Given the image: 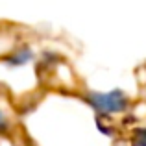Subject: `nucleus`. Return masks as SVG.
<instances>
[{"label": "nucleus", "instance_id": "f257e3e1", "mask_svg": "<svg viewBox=\"0 0 146 146\" xmlns=\"http://www.w3.org/2000/svg\"><path fill=\"white\" fill-rule=\"evenodd\" d=\"M91 104L102 113H117L126 107L124 94L120 93H109V94H93L91 96Z\"/></svg>", "mask_w": 146, "mask_h": 146}, {"label": "nucleus", "instance_id": "f03ea898", "mask_svg": "<svg viewBox=\"0 0 146 146\" xmlns=\"http://www.w3.org/2000/svg\"><path fill=\"white\" fill-rule=\"evenodd\" d=\"M146 144V129H139V146Z\"/></svg>", "mask_w": 146, "mask_h": 146}, {"label": "nucleus", "instance_id": "7ed1b4c3", "mask_svg": "<svg viewBox=\"0 0 146 146\" xmlns=\"http://www.w3.org/2000/svg\"><path fill=\"white\" fill-rule=\"evenodd\" d=\"M4 126V117H2V113H0V128Z\"/></svg>", "mask_w": 146, "mask_h": 146}]
</instances>
